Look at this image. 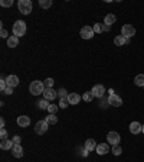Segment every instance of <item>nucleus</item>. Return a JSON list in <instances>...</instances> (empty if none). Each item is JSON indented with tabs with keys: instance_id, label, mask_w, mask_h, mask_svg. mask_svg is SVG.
<instances>
[{
	"instance_id": "nucleus-1",
	"label": "nucleus",
	"mask_w": 144,
	"mask_h": 162,
	"mask_svg": "<svg viewBox=\"0 0 144 162\" xmlns=\"http://www.w3.org/2000/svg\"><path fill=\"white\" fill-rule=\"evenodd\" d=\"M45 84L42 83V81H39V80H35V81H32V84L29 85V91L32 93L33 95H39V94H43L45 91Z\"/></svg>"
},
{
	"instance_id": "nucleus-2",
	"label": "nucleus",
	"mask_w": 144,
	"mask_h": 162,
	"mask_svg": "<svg viewBox=\"0 0 144 162\" xmlns=\"http://www.w3.org/2000/svg\"><path fill=\"white\" fill-rule=\"evenodd\" d=\"M17 7H19V12L22 15H29L32 9H33V5L30 0H19L17 2Z\"/></svg>"
},
{
	"instance_id": "nucleus-3",
	"label": "nucleus",
	"mask_w": 144,
	"mask_h": 162,
	"mask_svg": "<svg viewBox=\"0 0 144 162\" xmlns=\"http://www.w3.org/2000/svg\"><path fill=\"white\" fill-rule=\"evenodd\" d=\"M25 34H26V23L23 22V20L15 22V25H13V35L17 36V38H20Z\"/></svg>"
},
{
	"instance_id": "nucleus-4",
	"label": "nucleus",
	"mask_w": 144,
	"mask_h": 162,
	"mask_svg": "<svg viewBox=\"0 0 144 162\" xmlns=\"http://www.w3.org/2000/svg\"><path fill=\"white\" fill-rule=\"evenodd\" d=\"M121 35L124 38L130 39V38H133L134 35H135V28H134L133 25H124L121 28Z\"/></svg>"
},
{
	"instance_id": "nucleus-5",
	"label": "nucleus",
	"mask_w": 144,
	"mask_h": 162,
	"mask_svg": "<svg viewBox=\"0 0 144 162\" xmlns=\"http://www.w3.org/2000/svg\"><path fill=\"white\" fill-rule=\"evenodd\" d=\"M79 35H81L82 39H91L95 35L94 28H92V26H84V28H81V31H79Z\"/></svg>"
},
{
	"instance_id": "nucleus-6",
	"label": "nucleus",
	"mask_w": 144,
	"mask_h": 162,
	"mask_svg": "<svg viewBox=\"0 0 144 162\" xmlns=\"http://www.w3.org/2000/svg\"><path fill=\"white\" fill-rule=\"evenodd\" d=\"M107 140H108V145H112V146H117L120 143V133H117V132H108L107 135Z\"/></svg>"
},
{
	"instance_id": "nucleus-7",
	"label": "nucleus",
	"mask_w": 144,
	"mask_h": 162,
	"mask_svg": "<svg viewBox=\"0 0 144 162\" xmlns=\"http://www.w3.org/2000/svg\"><path fill=\"white\" fill-rule=\"evenodd\" d=\"M48 128H49V124L46 123V120H39V122L35 124V132L38 135H43L48 132Z\"/></svg>"
},
{
	"instance_id": "nucleus-8",
	"label": "nucleus",
	"mask_w": 144,
	"mask_h": 162,
	"mask_svg": "<svg viewBox=\"0 0 144 162\" xmlns=\"http://www.w3.org/2000/svg\"><path fill=\"white\" fill-rule=\"evenodd\" d=\"M91 93L94 94V97H98V99H101V97H104V95H105V88H104V85H101V84H97V85H94V87H92Z\"/></svg>"
},
{
	"instance_id": "nucleus-9",
	"label": "nucleus",
	"mask_w": 144,
	"mask_h": 162,
	"mask_svg": "<svg viewBox=\"0 0 144 162\" xmlns=\"http://www.w3.org/2000/svg\"><path fill=\"white\" fill-rule=\"evenodd\" d=\"M108 103L112 107H120L122 104V99L117 94H111V95H108Z\"/></svg>"
},
{
	"instance_id": "nucleus-10",
	"label": "nucleus",
	"mask_w": 144,
	"mask_h": 162,
	"mask_svg": "<svg viewBox=\"0 0 144 162\" xmlns=\"http://www.w3.org/2000/svg\"><path fill=\"white\" fill-rule=\"evenodd\" d=\"M56 97H58V91H55L53 88H46L43 91V99L45 100L50 101V100H55Z\"/></svg>"
},
{
	"instance_id": "nucleus-11",
	"label": "nucleus",
	"mask_w": 144,
	"mask_h": 162,
	"mask_svg": "<svg viewBox=\"0 0 144 162\" xmlns=\"http://www.w3.org/2000/svg\"><path fill=\"white\" fill-rule=\"evenodd\" d=\"M110 145L108 143H100V145H97V149L95 152L98 153V155H107L108 152H110Z\"/></svg>"
},
{
	"instance_id": "nucleus-12",
	"label": "nucleus",
	"mask_w": 144,
	"mask_h": 162,
	"mask_svg": "<svg viewBox=\"0 0 144 162\" xmlns=\"http://www.w3.org/2000/svg\"><path fill=\"white\" fill-rule=\"evenodd\" d=\"M13 146H15V143L12 139H6L0 142V149H3V151H12Z\"/></svg>"
},
{
	"instance_id": "nucleus-13",
	"label": "nucleus",
	"mask_w": 144,
	"mask_h": 162,
	"mask_svg": "<svg viewBox=\"0 0 144 162\" xmlns=\"http://www.w3.org/2000/svg\"><path fill=\"white\" fill-rule=\"evenodd\" d=\"M141 130H143V126H141L139 122H131L130 123V132H131L133 135H139Z\"/></svg>"
},
{
	"instance_id": "nucleus-14",
	"label": "nucleus",
	"mask_w": 144,
	"mask_h": 162,
	"mask_svg": "<svg viewBox=\"0 0 144 162\" xmlns=\"http://www.w3.org/2000/svg\"><path fill=\"white\" fill-rule=\"evenodd\" d=\"M6 83H7V85L15 88L19 85V77L17 75H9V77H6Z\"/></svg>"
},
{
	"instance_id": "nucleus-15",
	"label": "nucleus",
	"mask_w": 144,
	"mask_h": 162,
	"mask_svg": "<svg viewBox=\"0 0 144 162\" xmlns=\"http://www.w3.org/2000/svg\"><path fill=\"white\" fill-rule=\"evenodd\" d=\"M17 124L20 128H28L29 124H30V117L29 116H19L17 117Z\"/></svg>"
},
{
	"instance_id": "nucleus-16",
	"label": "nucleus",
	"mask_w": 144,
	"mask_h": 162,
	"mask_svg": "<svg viewBox=\"0 0 144 162\" xmlns=\"http://www.w3.org/2000/svg\"><path fill=\"white\" fill-rule=\"evenodd\" d=\"M114 44H115L117 46H124L125 44H130V39L124 38L122 35H118V36H115V38H114Z\"/></svg>"
},
{
	"instance_id": "nucleus-17",
	"label": "nucleus",
	"mask_w": 144,
	"mask_h": 162,
	"mask_svg": "<svg viewBox=\"0 0 144 162\" xmlns=\"http://www.w3.org/2000/svg\"><path fill=\"white\" fill-rule=\"evenodd\" d=\"M81 95L77 94V93H71V94H68V101H69V104H78L79 101H81Z\"/></svg>"
},
{
	"instance_id": "nucleus-18",
	"label": "nucleus",
	"mask_w": 144,
	"mask_h": 162,
	"mask_svg": "<svg viewBox=\"0 0 144 162\" xmlns=\"http://www.w3.org/2000/svg\"><path fill=\"white\" fill-rule=\"evenodd\" d=\"M84 148H85L88 152L95 151V149H97V143H95L94 139H87L85 140V143H84Z\"/></svg>"
},
{
	"instance_id": "nucleus-19",
	"label": "nucleus",
	"mask_w": 144,
	"mask_h": 162,
	"mask_svg": "<svg viewBox=\"0 0 144 162\" xmlns=\"http://www.w3.org/2000/svg\"><path fill=\"white\" fill-rule=\"evenodd\" d=\"M12 155L15 158H22L23 157V148L20 145H15L12 149Z\"/></svg>"
},
{
	"instance_id": "nucleus-20",
	"label": "nucleus",
	"mask_w": 144,
	"mask_h": 162,
	"mask_svg": "<svg viewBox=\"0 0 144 162\" xmlns=\"http://www.w3.org/2000/svg\"><path fill=\"white\" fill-rule=\"evenodd\" d=\"M17 44H19V38H17V36L12 35V36L7 38V46H9V48H16Z\"/></svg>"
},
{
	"instance_id": "nucleus-21",
	"label": "nucleus",
	"mask_w": 144,
	"mask_h": 162,
	"mask_svg": "<svg viewBox=\"0 0 144 162\" xmlns=\"http://www.w3.org/2000/svg\"><path fill=\"white\" fill-rule=\"evenodd\" d=\"M115 20H117V16H115V15H112V13H110V15H107V16H105L104 23L108 25V26H111L112 23H115Z\"/></svg>"
},
{
	"instance_id": "nucleus-22",
	"label": "nucleus",
	"mask_w": 144,
	"mask_h": 162,
	"mask_svg": "<svg viewBox=\"0 0 144 162\" xmlns=\"http://www.w3.org/2000/svg\"><path fill=\"white\" fill-rule=\"evenodd\" d=\"M134 83H135L137 87H144V74H139V75H135Z\"/></svg>"
},
{
	"instance_id": "nucleus-23",
	"label": "nucleus",
	"mask_w": 144,
	"mask_h": 162,
	"mask_svg": "<svg viewBox=\"0 0 144 162\" xmlns=\"http://www.w3.org/2000/svg\"><path fill=\"white\" fill-rule=\"evenodd\" d=\"M45 120H46L48 124H55V123L58 122V117H56V114H48Z\"/></svg>"
},
{
	"instance_id": "nucleus-24",
	"label": "nucleus",
	"mask_w": 144,
	"mask_h": 162,
	"mask_svg": "<svg viewBox=\"0 0 144 162\" xmlns=\"http://www.w3.org/2000/svg\"><path fill=\"white\" fill-rule=\"evenodd\" d=\"M92 99H94V94H92L91 91H87V93H84V95H82V100L84 101H87V103H91V101H92Z\"/></svg>"
},
{
	"instance_id": "nucleus-25",
	"label": "nucleus",
	"mask_w": 144,
	"mask_h": 162,
	"mask_svg": "<svg viewBox=\"0 0 144 162\" xmlns=\"http://www.w3.org/2000/svg\"><path fill=\"white\" fill-rule=\"evenodd\" d=\"M39 6L42 9H49L50 6H52V2L50 0H39Z\"/></svg>"
},
{
	"instance_id": "nucleus-26",
	"label": "nucleus",
	"mask_w": 144,
	"mask_h": 162,
	"mask_svg": "<svg viewBox=\"0 0 144 162\" xmlns=\"http://www.w3.org/2000/svg\"><path fill=\"white\" fill-rule=\"evenodd\" d=\"M38 107L39 109H40V110H45V109H46V110H48V107H49V103H48V100H39L38 101Z\"/></svg>"
},
{
	"instance_id": "nucleus-27",
	"label": "nucleus",
	"mask_w": 144,
	"mask_h": 162,
	"mask_svg": "<svg viewBox=\"0 0 144 162\" xmlns=\"http://www.w3.org/2000/svg\"><path fill=\"white\" fill-rule=\"evenodd\" d=\"M58 106L61 107V109H67L68 106H69V101H68V97H65V99H59V104Z\"/></svg>"
},
{
	"instance_id": "nucleus-28",
	"label": "nucleus",
	"mask_w": 144,
	"mask_h": 162,
	"mask_svg": "<svg viewBox=\"0 0 144 162\" xmlns=\"http://www.w3.org/2000/svg\"><path fill=\"white\" fill-rule=\"evenodd\" d=\"M100 106L102 107V109H105V107L110 106V103H108V97H105V95H104V97H101V99H100Z\"/></svg>"
},
{
	"instance_id": "nucleus-29",
	"label": "nucleus",
	"mask_w": 144,
	"mask_h": 162,
	"mask_svg": "<svg viewBox=\"0 0 144 162\" xmlns=\"http://www.w3.org/2000/svg\"><path fill=\"white\" fill-rule=\"evenodd\" d=\"M102 26H104V23H95L94 26H92L95 34H102V32H104V31H102Z\"/></svg>"
},
{
	"instance_id": "nucleus-30",
	"label": "nucleus",
	"mask_w": 144,
	"mask_h": 162,
	"mask_svg": "<svg viewBox=\"0 0 144 162\" xmlns=\"http://www.w3.org/2000/svg\"><path fill=\"white\" fill-rule=\"evenodd\" d=\"M121 152H122V149H121V146H120V145L112 146V155H115V157H120V155H121Z\"/></svg>"
},
{
	"instance_id": "nucleus-31",
	"label": "nucleus",
	"mask_w": 144,
	"mask_h": 162,
	"mask_svg": "<svg viewBox=\"0 0 144 162\" xmlns=\"http://www.w3.org/2000/svg\"><path fill=\"white\" fill-rule=\"evenodd\" d=\"M58 109H59V106H56V104H49V107H48V112H49V114H56Z\"/></svg>"
},
{
	"instance_id": "nucleus-32",
	"label": "nucleus",
	"mask_w": 144,
	"mask_h": 162,
	"mask_svg": "<svg viewBox=\"0 0 144 162\" xmlns=\"http://www.w3.org/2000/svg\"><path fill=\"white\" fill-rule=\"evenodd\" d=\"M58 97H59V99H65V97H68L67 90H65V88H59V90H58Z\"/></svg>"
},
{
	"instance_id": "nucleus-33",
	"label": "nucleus",
	"mask_w": 144,
	"mask_h": 162,
	"mask_svg": "<svg viewBox=\"0 0 144 162\" xmlns=\"http://www.w3.org/2000/svg\"><path fill=\"white\" fill-rule=\"evenodd\" d=\"M43 84H45V87H46V88H52V85H53V80H52V78H46L43 81Z\"/></svg>"
},
{
	"instance_id": "nucleus-34",
	"label": "nucleus",
	"mask_w": 144,
	"mask_h": 162,
	"mask_svg": "<svg viewBox=\"0 0 144 162\" xmlns=\"http://www.w3.org/2000/svg\"><path fill=\"white\" fill-rule=\"evenodd\" d=\"M0 5L3 6V7H10V6L13 5V0H2Z\"/></svg>"
},
{
	"instance_id": "nucleus-35",
	"label": "nucleus",
	"mask_w": 144,
	"mask_h": 162,
	"mask_svg": "<svg viewBox=\"0 0 144 162\" xmlns=\"http://www.w3.org/2000/svg\"><path fill=\"white\" fill-rule=\"evenodd\" d=\"M6 87H7V83H6V78H2L0 80V90L2 91H5Z\"/></svg>"
},
{
	"instance_id": "nucleus-36",
	"label": "nucleus",
	"mask_w": 144,
	"mask_h": 162,
	"mask_svg": "<svg viewBox=\"0 0 144 162\" xmlns=\"http://www.w3.org/2000/svg\"><path fill=\"white\" fill-rule=\"evenodd\" d=\"M78 151H79V155H81V157H87V155L89 153L85 148H78Z\"/></svg>"
},
{
	"instance_id": "nucleus-37",
	"label": "nucleus",
	"mask_w": 144,
	"mask_h": 162,
	"mask_svg": "<svg viewBox=\"0 0 144 162\" xmlns=\"http://www.w3.org/2000/svg\"><path fill=\"white\" fill-rule=\"evenodd\" d=\"M12 140H13V143H15V145H20V142H22V138L16 135V136H13V139H12Z\"/></svg>"
},
{
	"instance_id": "nucleus-38",
	"label": "nucleus",
	"mask_w": 144,
	"mask_h": 162,
	"mask_svg": "<svg viewBox=\"0 0 144 162\" xmlns=\"http://www.w3.org/2000/svg\"><path fill=\"white\" fill-rule=\"evenodd\" d=\"M0 138H2V140L7 139V132H6V129H2V130H0Z\"/></svg>"
},
{
	"instance_id": "nucleus-39",
	"label": "nucleus",
	"mask_w": 144,
	"mask_h": 162,
	"mask_svg": "<svg viewBox=\"0 0 144 162\" xmlns=\"http://www.w3.org/2000/svg\"><path fill=\"white\" fill-rule=\"evenodd\" d=\"M3 93H5V94H13V87H10V85H7V87H6V90L5 91H3Z\"/></svg>"
},
{
	"instance_id": "nucleus-40",
	"label": "nucleus",
	"mask_w": 144,
	"mask_h": 162,
	"mask_svg": "<svg viewBox=\"0 0 144 162\" xmlns=\"http://www.w3.org/2000/svg\"><path fill=\"white\" fill-rule=\"evenodd\" d=\"M0 36H2V38H9V35H7V31H6L5 28H2V31H0Z\"/></svg>"
},
{
	"instance_id": "nucleus-41",
	"label": "nucleus",
	"mask_w": 144,
	"mask_h": 162,
	"mask_svg": "<svg viewBox=\"0 0 144 162\" xmlns=\"http://www.w3.org/2000/svg\"><path fill=\"white\" fill-rule=\"evenodd\" d=\"M102 31H104V32H110V26L104 23V26H102Z\"/></svg>"
},
{
	"instance_id": "nucleus-42",
	"label": "nucleus",
	"mask_w": 144,
	"mask_h": 162,
	"mask_svg": "<svg viewBox=\"0 0 144 162\" xmlns=\"http://www.w3.org/2000/svg\"><path fill=\"white\" fill-rule=\"evenodd\" d=\"M0 128L5 129V119H0Z\"/></svg>"
},
{
	"instance_id": "nucleus-43",
	"label": "nucleus",
	"mask_w": 144,
	"mask_h": 162,
	"mask_svg": "<svg viewBox=\"0 0 144 162\" xmlns=\"http://www.w3.org/2000/svg\"><path fill=\"white\" fill-rule=\"evenodd\" d=\"M108 94H115V91H114V90H112V88H110V90H108Z\"/></svg>"
},
{
	"instance_id": "nucleus-44",
	"label": "nucleus",
	"mask_w": 144,
	"mask_h": 162,
	"mask_svg": "<svg viewBox=\"0 0 144 162\" xmlns=\"http://www.w3.org/2000/svg\"><path fill=\"white\" fill-rule=\"evenodd\" d=\"M141 132H143V133H144V124H143V130H141Z\"/></svg>"
}]
</instances>
